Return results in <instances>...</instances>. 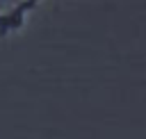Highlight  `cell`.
Here are the masks:
<instances>
[{
    "instance_id": "6da1fadb",
    "label": "cell",
    "mask_w": 146,
    "mask_h": 139,
    "mask_svg": "<svg viewBox=\"0 0 146 139\" xmlns=\"http://www.w3.org/2000/svg\"><path fill=\"white\" fill-rule=\"evenodd\" d=\"M36 2H39V0H21L11 11L0 14V32H2V34H7V32H11V30L21 27V25H23L25 14H27L30 9H34V5H36Z\"/></svg>"
}]
</instances>
